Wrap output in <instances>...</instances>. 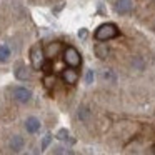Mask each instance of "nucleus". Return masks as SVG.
I'll return each instance as SVG.
<instances>
[{
  "label": "nucleus",
  "instance_id": "18",
  "mask_svg": "<svg viewBox=\"0 0 155 155\" xmlns=\"http://www.w3.org/2000/svg\"><path fill=\"white\" fill-rule=\"evenodd\" d=\"M102 78H104V80H107V82H115V78H117V77H115L114 72L107 68V70L102 72Z\"/></svg>",
  "mask_w": 155,
  "mask_h": 155
},
{
  "label": "nucleus",
  "instance_id": "22",
  "mask_svg": "<svg viewBox=\"0 0 155 155\" xmlns=\"http://www.w3.org/2000/svg\"><path fill=\"white\" fill-rule=\"evenodd\" d=\"M25 155H32V153H30V152H28V153H25Z\"/></svg>",
  "mask_w": 155,
  "mask_h": 155
},
{
  "label": "nucleus",
  "instance_id": "7",
  "mask_svg": "<svg viewBox=\"0 0 155 155\" xmlns=\"http://www.w3.org/2000/svg\"><path fill=\"white\" fill-rule=\"evenodd\" d=\"M62 78H64V82L67 85H75L77 80H78V74H77L75 68L68 67V68H65V70L62 72Z\"/></svg>",
  "mask_w": 155,
  "mask_h": 155
},
{
  "label": "nucleus",
  "instance_id": "20",
  "mask_svg": "<svg viewBox=\"0 0 155 155\" xmlns=\"http://www.w3.org/2000/svg\"><path fill=\"white\" fill-rule=\"evenodd\" d=\"M94 78H95V72L94 70H87V72H85V82H87V84H92Z\"/></svg>",
  "mask_w": 155,
  "mask_h": 155
},
{
  "label": "nucleus",
  "instance_id": "6",
  "mask_svg": "<svg viewBox=\"0 0 155 155\" xmlns=\"http://www.w3.org/2000/svg\"><path fill=\"white\" fill-rule=\"evenodd\" d=\"M14 75H15L17 80H28V78H30V72H28L27 65H25L24 62H18V64L15 65Z\"/></svg>",
  "mask_w": 155,
  "mask_h": 155
},
{
  "label": "nucleus",
  "instance_id": "3",
  "mask_svg": "<svg viewBox=\"0 0 155 155\" xmlns=\"http://www.w3.org/2000/svg\"><path fill=\"white\" fill-rule=\"evenodd\" d=\"M64 62L68 67L77 68L82 64V55L78 54V50L75 47H67V48H64Z\"/></svg>",
  "mask_w": 155,
  "mask_h": 155
},
{
  "label": "nucleus",
  "instance_id": "17",
  "mask_svg": "<svg viewBox=\"0 0 155 155\" xmlns=\"http://www.w3.org/2000/svg\"><path fill=\"white\" fill-rule=\"evenodd\" d=\"M55 85V77L54 75H45L44 77V87L47 88V90H52Z\"/></svg>",
  "mask_w": 155,
  "mask_h": 155
},
{
  "label": "nucleus",
  "instance_id": "11",
  "mask_svg": "<svg viewBox=\"0 0 155 155\" xmlns=\"http://www.w3.org/2000/svg\"><path fill=\"white\" fill-rule=\"evenodd\" d=\"M108 54H110V48L105 45V42H98L97 45H95V55H97L98 58H107L108 57Z\"/></svg>",
  "mask_w": 155,
  "mask_h": 155
},
{
  "label": "nucleus",
  "instance_id": "21",
  "mask_svg": "<svg viewBox=\"0 0 155 155\" xmlns=\"http://www.w3.org/2000/svg\"><path fill=\"white\" fill-rule=\"evenodd\" d=\"M78 37H80L82 40H85V37H87V30H85V28H82V30H78Z\"/></svg>",
  "mask_w": 155,
  "mask_h": 155
},
{
  "label": "nucleus",
  "instance_id": "19",
  "mask_svg": "<svg viewBox=\"0 0 155 155\" xmlns=\"http://www.w3.org/2000/svg\"><path fill=\"white\" fill-rule=\"evenodd\" d=\"M50 140H52V135H50V134H47L44 138H42V145H40V148H42V150H45V148L48 147V143H50Z\"/></svg>",
  "mask_w": 155,
  "mask_h": 155
},
{
  "label": "nucleus",
  "instance_id": "4",
  "mask_svg": "<svg viewBox=\"0 0 155 155\" xmlns=\"http://www.w3.org/2000/svg\"><path fill=\"white\" fill-rule=\"evenodd\" d=\"M14 98L17 102H20V104H27V102H30L32 98V92L28 90L27 87H15L14 88Z\"/></svg>",
  "mask_w": 155,
  "mask_h": 155
},
{
  "label": "nucleus",
  "instance_id": "2",
  "mask_svg": "<svg viewBox=\"0 0 155 155\" xmlns=\"http://www.w3.org/2000/svg\"><path fill=\"white\" fill-rule=\"evenodd\" d=\"M45 52L44 48H42L40 44H35L34 47L30 48V64L32 67L35 68V70H40V68H44L45 65Z\"/></svg>",
  "mask_w": 155,
  "mask_h": 155
},
{
  "label": "nucleus",
  "instance_id": "9",
  "mask_svg": "<svg viewBox=\"0 0 155 155\" xmlns=\"http://www.w3.org/2000/svg\"><path fill=\"white\" fill-rule=\"evenodd\" d=\"M25 128H27L28 134H37L40 130V120L37 117H28L25 120Z\"/></svg>",
  "mask_w": 155,
  "mask_h": 155
},
{
  "label": "nucleus",
  "instance_id": "1",
  "mask_svg": "<svg viewBox=\"0 0 155 155\" xmlns=\"http://www.w3.org/2000/svg\"><path fill=\"white\" fill-rule=\"evenodd\" d=\"M118 34H120V32H118L117 25L108 22V24H102L100 27L95 30L94 37L97 42H108V40H112V38H117Z\"/></svg>",
  "mask_w": 155,
  "mask_h": 155
},
{
  "label": "nucleus",
  "instance_id": "8",
  "mask_svg": "<svg viewBox=\"0 0 155 155\" xmlns=\"http://www.w3.org/2000/svg\"><path fill=\"white\" fill-rule=\"evenodd\" d=\"M24 145H25V140L20 135H14V137L8 140V148H10L12 152H20L22 148H24Z\"/></svg>",
  "mask_w": 155,
  "mask_h": 155
},
{
  "label": "nucleus",
  "instance_id": "12",
  "mask_svg": "<svg viewBox=\"0 0 155 155\" xmlns=\"http://www.w3.org/2000/svg\"><path fill=\"white\" fill-rule=\"evenodd\" d=\"M90 115H92V112H90V108H88L87 105H80V107H78V110H77V117H78V120L87 122L88 118H90Z\"/></svg>",
  "mask_w": 155,
  "mask_h": 155
},
{
  "label": "nucleus",
  "instance_id": "10",
  "mask_svg": "<svg viewBox=\"0 0 155 155\" xmlns=\"http://www.w3.org/2000/svg\"><path fill=\"white\" fill-rule=\"evenodd\" d=\"M60 50H62V44L60 42H54V44H48L47 50H45V55H47L48 58H55Z\"/></svg>",
  "mask_w": 155,
  "mask_h": 155
},
{
  "label": "nucleus",
  "instance_id": "13",
  "mask_svg": "<svg viewBox=\"0 0 155 155\" xmlns=\"http://www.w3.org/2000/svg\"><path fill=\"white\" fill-rule=\"evenodd\" d=\"M57 138L58 140H62V142H68V143H74V138L70 137V134H68V130L67 128H60V130L57 132Z\"/></svg>",
  "mask_w": 155,
  "mask_h": 155
},
{
  "label": "nucleus",
  "instance_id": "15",
  "mask_svg": "<svg viewBox=\"0 0 155 155\" xmlns=\"http://www.w3.org/2000/svg\"><path fill=\"white\" fill-rule=\"evenodd\" d=\"M10 58V48L7 45H0V62H7Z\"/></svg>",
  "mask_w": 155,
  "mask_h": 155
},
{
  "label": "nucleus",
  "instance_id": "5",
  "mask_svg": "<svg viewBox=\"0 0 155 155\" xmlns=\"http://www.w3.org/2000/svg\"><path fill=\"white\" fill-rule=\"evenodd\" d=\"M132 8H134V0H115V12L117 14H130Z\"/></svg>",
  "mask_w": 155,
  "mask_h": 155
},
{
  "label": "nucleus",
  "instance_id": "14",
  "mask_svg": "<svg viewBox=\"0 0 155 155\" xmlns=\"http://www.w3.org/2000/svg\"><path fill=\"white\" fill-rule=\"evenodd\" d=\"M132 68H135V70H143L145 68V60L140 57V55H137V57L132 58Z\"/></svg>",
  "mask_w": 155,
  "mask_h": 155
},
{
  "label": "nucleus",
  "instance_id": "16",
  "mask_svg": "<svg viewBox=\"0 0 155 155\" xmlns=\"http://www.w3.org/2000/svg\"><path fill=\"white\" fill-rule=\"evenodd\" d=\"M54 155H75L74 150H70L68 147H55Z\"/></svg>",
  "mask_w": 155,
  "mask_h": 155
}]
</instances>
